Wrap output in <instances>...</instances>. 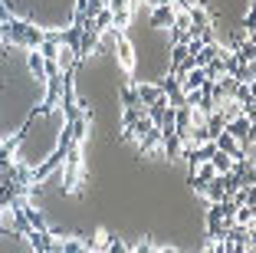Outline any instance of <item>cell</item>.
Listing matches in <instances>:
<instances>
[{
    "label": "cell",
    "mask_w": 256,
    "mask_h": 253,
    "mask_svg": "<svg viewBox=\"0 0 256 253\" xmlns=\"http://www.w3.org/2000/svg\"><path fill=\"white\" fill-rule=\"evenodd\" d=\"M82 187V145H69L66 161H62V191L66 194H79Z\"/></svg>",
    "instance_id": "cell-1"
},
{
    "label": "cell",
    "mask_w": 256,
    "mask_h": 253,
    "mask_svg": "<svg viewBox=\"0 0 256 253\" xmlns=\"http://www.w3.org/2000/svg\"><path fill=\"white\" fill-rule=\"evenodd\" d=\"M224 132L230 135V138H234V142H236V145H240V148L250 155V148H253V122L240 115V119L226 122V125H224Z\"/></svg>",
    "instance_id": "cell-2"
},
{
    "label": "cell",
    "mask_w": 256,
    "mask_h": 253,
    "mask_svg": "<svg viewBox=\"0 0 256 253\" xmlns=\"http://www.w3.org/2000/svg\"><path fill=\"white\" fill-rule=\"evenodd\" d=\"M115 56H118V66L125 69V73H135V46L128 43V37L125 33H118L115 30Z\"/></svg>",
    "instance_id": "cell-3"
},
{
    "label": "cell",
    "mask_w": 256,
    "mask_h": 253,
    "mask_svg": "<svg viewBox=\"0 0 256 253\" xmlns=\"http://www.w3.org/2000/svg\"><path fill=\"white\" fill-rule=\"evenodd\" d=\"M96 50H98V33L92 30L89 23H82V33H79V46H76V66H79L86 56H92Z\"/></svg>",
    "instance_id": "cell-4"
},
{
    "label": "cell",
    "mask_w": 256,
    "mask_h": 253,
    "mask_svg": "<svg viewBox=\"0 0 256 253\" xmlns=\"http://www.w3.org/2000/svg\"><path fill=\"white\" fill-rule=\"evenodd\" d=\"M158 89H161V96H164V102L171 105V109H181V105H184V89H181V82H178V76L161 79Z\"/></svg>",
    "instance_id": "cell-5"
},
{
    "label": "cell",
    "mask_w": 256,
    "mask_h": 253,
    "mask_svg": "<svg viewBox=\"0 0 256 253\" xmlns=\"http://www.w3.org/2000/svg\"><path fill=\"white\" fill-rule=\"evenodd\" d=\"M135 99H138V105H154L161 99V89H158V82H142V86H135Z\"/></svg>",
    "instance_id": "cell-6"
},
{
    "label": "cell",
    "mask_w": 256,
    "mask_h": 253,
    "mask_svg": "<svg viewBox=\"0 0 256 253\" xmlns=\"http://www.w3.org/2000/svg\"><path fill=\"white\" fill-rule=\"evenodd\" d=\"M214 145H217V148L224 151V155H230V158H234V161H240V158H250L246 151H243V148H240V145H236V142H234V138H230V135H226V132H220L217 138H214Z\"/></svg>",
    "instance_id": "cell-7"
},
{
    "label": "cell",
    "mask_w": 256,
    "mask_h": 253,
    "mask_svg": "<svg viewBox=\"0 0 256 253\" xmlns=\"http://www.w3.org/2000/svg\"><path fill=\"white\" fill-rule=\"evenodd\" d=\"M161 148H164V158H168V161H181L184 145H181V138H178V135H161Z\"/></svg>",
    "instance_id": "cell-8"
},
{
    "label": "cell",
    "mask_w": 256,
    "mask_h": 253,
    "mask_svg": "<svg viewBox=\"0 0 256 253\" xmlns=\"http://www.w3.org/2000/svg\"><path fill=\"white\" fill-rule=\"evenodd\" d=\"M158 145H161V128L154 125L151 132H144L142 138H138V155H151V151L158 148Z\"/></svg>",
    "instance_id": "cell-9"
},
{
    "label": "cell",
    "mask_w": 256,
    "mask_h": 253,
    "mask_svg": "<svg viewBox=\"0 0 256 253\" xmlns=\"http://www.w3.org/2000/svg\"><path fill=\"white\" fill-rule=\"evenodd\" d=\"M23 217H26V223H30V230H50V227H46L43 210H36V204L26 201V207H23Z\"/></svg>",
    "instance_id": "cell-10"
},
{
    "label": "cell",
    "mask_w": 256,
    "mask_h": 253,
    "mask_svg": "<svg viewBox=\"0 0 256 253\" xmlns=\"http://www.w3.org/2000/svg\"><path fill=\"white\" fill-rule=\"evenodd\" d=\"M171 20H174V7H171V4H154L151 27H171Z\"/></svg>",
    "instance_id": "cell-11"
},
{
    "label": "cell",
    "mask_w": 256,
    "mask_h": 253,
    "mask_svg": "<svg viewBox=\"0 0 256 253\" xmlns=\"http://www.w3.org/2000/svg\"><path fill=\"white\" fill-rule=\"evenodd\" d=\"M256 220V204H243V207L234 210V223H243V227H253Z\"/></svg>",
    "instance_id": "cell-12"
},
{
    "label": "cell",
    "mask_w": 256,
    "mask_h": 253,
    "mask_svg": "<svg viewBox=\"0 0 256 253\" xmlns=\"http://www.w3.org/2000/svg\"><path fill=\"white\" fill-rule=\"evenodd\" d=\"M210 164H214V171H217V174H226V171H230V168H234V158H230V155H224V151H214V155H210Z\"/></svg>",
    "instance_id": "cell-13"
},
{
    "label": "cell",
    "mask_w": 256,
    "mask_h": 253,
    "mask_svg": "<svg viewBox=\"0 0 256 253\" xmlns=\"http://www.w3.org/2000/svg\"><path fill=\"white\" fill-rule=\"evenodd\" d=\"M26 63H30V73L36 76L40 82H43V76H46V60H43V56H40L36 50H30V56H26Z\"/></svg>",
    "instance_id": "cell-14"
},
{
    "label": "cell",
    "mask_w": 256,
    "mask_h": 253,
    "mask_svg": "<svg viewBox=\"0 0 256 253\" xmlns=\"http://www.w3.org/2000/svg\"><path fill=\"white\" fill-rule=\"evenodd\" d=\"M128 20H132V10H112V30H118V33H125V27H128Z\"/></svg>",
    "instance_id": "cell-15"
},
{
    "label": "cell",
    "mask_w": 256,
    "mask_h": 253,
    "mask_svg": "<svg viewBox=\"0 0 256 253\" xmlns=\"http://www.w3.org/2000/svg\"><path fill=\"white\" fill-rule=\"evenodd\" d=\"M243 33H246L250 40L256 37V14H253V7L246 10V17H243Z\"/></svg>",
    "instance_id": "cell-16"
},
{
    "label": "cell",
    "mask_w": 256,
    "mask_h": 253,
    "mask_svg": "<svg viewBox=\"0 0 256 253\" xmlns=\"http://www.w3.org/2000/svg\"><path fill=\"white\" fill-rule=\"evenodd\" d=\"M62 253H86V243L79 237H69V240H62Z\"/></svg>",
    "instance_id": "cell-17"
},
{
    "label": "cell",
    "mask_w": 256,
    "mask_h": 253,
    "mask_svg": "<svg viewBox=\"0 0 256 253\" xmlns=\"http://www.w3.org/2000/svg\"><path fill=\"white\" fill-rule=\"evenodd\" d=\"M102 253H128V246L122 243V237H112V240H108V246H106Z\"/></svg>",
    "instance_id": "cell-18"
},
{
    "label": "cell",
    "mask_w": 256,
    "mask_h": 253,
    "mask_svg": "<svg viewBox=\"0 0 256 253\" xmlns=\"http://www.w3.org/2000/svg\"><path fill=\"white\" fill-rule=\"evenodd\" d=\"M122 102H125V105H138V99H135V86H125V89H122Z\"/></svg>",
    "instance_id": "cell-19"
},
{
    "label": "cell",
    "mask_w": 256,
    "mask_h": 253,
    "mask_svg": "<svg viewBox=\"0 0 256 253\" xmlns=\"http://www.w3.org/2000/svg\"><path fill=\"white\" fill-rule=\"evenodd\" d=\"M224 246H226V253H246V246H243V243H234V240H224Z\"/></svg>",
    "instance_id": "cell-20"
},
{
    "label": "cell",
    "mask_w": 256,
    "mask_h": 253,
    "mask_svg": "<svg viewBox=\"0 0 256 253\" xmlns=\"http://www.w3.org/2000/svg\"><path fill=\"white\" fill-rule=\"evenodd\" d=\"M154 253H181V250H174V246H164V250H154Z\"/></svg>",
    "instance_id": "cell-21"
},
{
    "label": "cell",
    "mask_w": 256,
    "mask_h": 253,
    "mask_svg": "<svg viewBox=\"0 0 256 253\" xmlns=\"http://www.w3.org/2000/svg\"><path fill=\"white\" fill-rule=\"evenodd\" d=\"M204 253H217V250H214V243H210V246H207V250H204Z\"/></svg>",
    "instance_id": "cell-22"
},
{
    "label": "cell",
    "mask_w": 256,
    "mask_h": 253,
    "mask_svg": "<svg viewBox=\"0 0 256 253\" xmlns=\"http://www.w3.org/2000/svg\"><path fill=\"white\" fill-rule=\"evenodd\" d=\"M142 4H148V7H154V0H142Z\"/></svg>",
    "instance_id": "cell-23"
}]
</instances>
